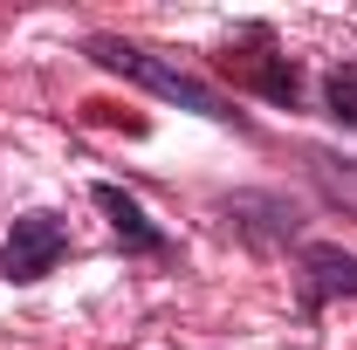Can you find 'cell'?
Listing matches in <instances>:
<instances>
[{
  "label": "cell",
  "mask_w": 357,
  "mask_h": 350,
  "mask_svg": "<svg viewBox=\"0 0 357 350\" xmlns=\"http://www.w3.org/2000/svg\"><path fill=\"white\" fill-rule=\"evenodd\" d=\"M89 62H103L110 76H131V83H144L151 96L185 103V110H199V117H213V124H241V110H234V103H227L213 83L185 76L178 62H165V55H151V48L124 42V35H89Z\"/></svg>",
  "instance_id": "cell-1"
},
{
  "label": "cell",
  "mask_w": 357,
  "mask_h": 350,
  "mask_svg": "<svg viewBox=\"0 0 357 350\" xmlns=\"http://www.w3.org/2000/svg\"><path fill=\"white\" fill-rule=\"evenodd\" d=\"M69 254V227L55 213H21L0 241V282H42Z\"/></svg>",
  "instance_id": "cell-2"
},
{
  "label": "cell",
  "mask_w": 357,
  "mask_h": 350,
  "mask_svg": "<svg viewBox=\"0 0 357 350\" xmlns=\"http://www.w3.org/2000/svg\"><path fill=\"white\" fill-rule=\"evenodd\" d=\"M337 296H357V254L330 248V241L303 248V261H296V303H303V316H316Z\"/></svg>",
  "instance_id": "cell-3"
},
{
  "label": "cell",
  "mask_w": 357,
  "mask_h": 350,
  "mask_svg": "<svg viewBox=\"0 0 357 350\" xmlns=\"http://www.w3.org/2000/svg\"><path fill=\"white\" fill-rule=\"evenodd\" d=\"M241 42L255 48V55L227 48V55H220V69H241V76H248V83L261 89L268 103H289V110H296V96H303V76L289 69V55H275V35H268V28H248Z\"/></svg>",
  "instance_id": "cell-4"
},
{
  "label": "cell",
  "mask_w": 357,
  "mask_h": 350,
  "mask_svg": "<svg viewBox=\"0 0 357 350\" xmlns=\"http://www.w3.org/2000/svg\"><path fill=\"white\" fill-rule=\"evenodd\" d=\"M96 206H103V220H110V234L131 248V254H172V241H165V227H151V213L137 206L124 185H96L89 192Z\"/></svg>",
  "instance_id": "cell-5"
},
{
  "label": "cell",
  "mask_w": 357,
  "mask_h": 350,
  "mask_svg": "<svg viewBox=\"0 0 357 350\" xmlns=\"http://www.w3.org/2000/svg\"><path fill=\"white\" fill-rule=\"evenodd\" d=\"M323 103H330L337 124H351V131H357V62H337V69L323 76Z\"/></svg>",
  "instance_id": "cell-6"
}]
</instances>
